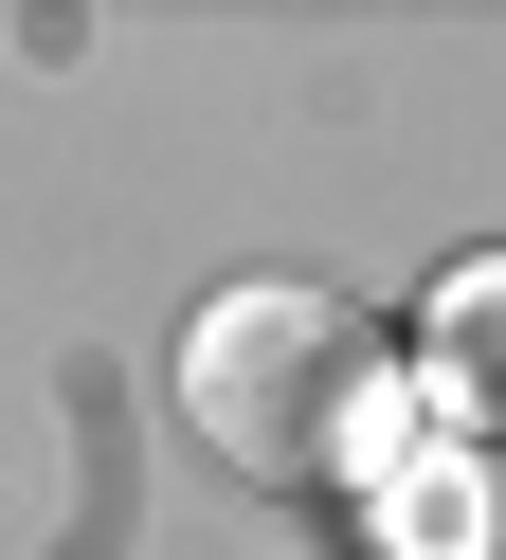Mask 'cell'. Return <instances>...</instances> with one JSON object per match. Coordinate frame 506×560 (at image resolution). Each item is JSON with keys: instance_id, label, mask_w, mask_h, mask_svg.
<instances>
[{"instance_id": "2", "label": "cell", "mask_w": 506, "mask_h": 560, "mask_svg": "<svg viewBox=\"0 0 506 560\" xmlns=\"http://www.w3.org/2000/svg\"><path fill=\"white\" fill-rule=\"evenodd\" d=\"M416 362H434V398H452L470 434H506V254H452V271H434Z\"/></svg>"}, {"instance_id": "1", "label": "cell", "mask_w": 506, "mask_h": 560, "mask_svg": "<svg viewBox=\"0 0 506 560\" xmlns=\"http://www.w3.org/2000/svg\"><path fill=\"white\" fill-rule=\"evenodd\" d=\"M380 416H398V343L344 290H308V271H235L181 326V434L253 488H361Z\"/></svg>"}]
</instances>
